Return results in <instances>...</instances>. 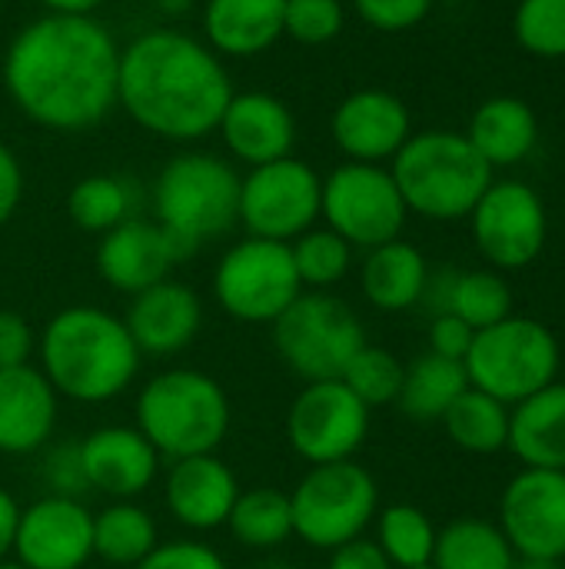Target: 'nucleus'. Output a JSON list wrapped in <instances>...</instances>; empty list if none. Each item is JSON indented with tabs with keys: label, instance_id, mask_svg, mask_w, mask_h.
<instances>
[{
	"label": "nucleus",
	"instance_id": "a878e982",
	"mask_svg": "<svg viewBox=\"0 0 565 569\" xmlns=\"http://www.w3.org/2000/svg\"><path fill=\"white\" fill-rule=\"evenodd\" d=\"M426 287H430V267L413 243L390 240L366 250V260L360 267V290L366 303H373L376 310L403 313L426 297Z\"/></svg>",
	"mask_w": 565,
	"mask_h": 569
},
{
	"label": "nucleus",
	"instance_id": "cd10ccee",
	"mask_svg": "<svg viewBox=\"0 0 565 569\" xmlns=\"http://www.w3.org/2000/svg\"><path fill=\"white\" fill-rule=\"evenodd\" d=\"M160 543L157 520L137 500H110L93 513V557L113 567H137Z\"/></svg>",
	"mask_w": 565,
	"mask_h": 569
},
{
	"label": "nucleus",
	"instance_id": "20e7f679",
	"mask_svg": "<svg viewBox=\"0 0 565 569\" xmlns=\"http://www.w3.org/2000/svg\"><path fill=\"white\" fill-rule=\"evenodd\" d=\"M230 397L216 377L193 367H170L137 393V430L163 460L216 453L230 433Z\"/></svg>",
	"mask_w": 565,
	"mask_h": 569
},
{
	"label": "nucleus",
	"instance_id": "dca6fc26",
	"mask_svg": "<svg viewBox=\"0 0 565 569\" xmlns=\"http://www.w3.org/2000/svg\"><path fill=\"white\" fill-rule=\"evenodd\" d=\"M10 557L27 569H83L93 560V513L53 493L20 507Z\"/></svg>",
	"mask_w": 565,
	"mask_h": 569
},
{
	"label": "nucleus",
	"instance_id": "1a4fd4ad",
	"mask_svg": "<svg viewBox=\"0 0 565 569\" xmlns=\"http://www.w3.org/2000/svg\"><path fill=\"white\" fill-rule=\"evenodd\" d=\"M463 367L470 387L516 407L536 390L556 383L559 343L546 323L533 317H506L486 330H476Z\"/></svg>",
	"mask_w": 565,
	"mask_h": 569
},
{
	"label": "nucleus",
	"instance_id": "864d4df0",
	"mask_svg": "<svg viewBox=\"0 0 565 569\" xmlns=\"http://www.w3.org/2000/svg\"><path fill=\"white\" fill-rule=\"evenodd\" d=\"M413 569H436L433 563H423V567H413Z\"/></svg>",
	"mask_w": 565,
	"mask_h": 569
},
{
	"label": "nucleus",
	"instance_id": "f257e3e1",
	"mask_svg": "<svg viewBox=\"0 0 565 569\" xmlns=\"http://www.w3.org/2000/svg\"><path fill=\"white\" fill-rule=\"evenodd\" d=\"M120 47L97 17L43 13L3 53V87L37 127L80 133L117 107Z\"/></svg>",
	"mask_w": 565,
	"mask_h": 569
},
{
	"label": "nucleus",
	"instance_id": "6e6552de",
	"mask_svg": "<svg viewBox=\"0 0 565 569\" xmlns=\"http://www.w3.org/2000/svg\"><path fill=\"white\" fill-rule=\"evenodd\" d=\"M293 537L310 550H336L366 533L380 513V487L356 460L320 463L290 490Z\"/></svg>",
	"mask_w": 565,
	"mask_h": 569
},
{
	"label": "nucleus",
	"instance_id": "39448f33",
	"mask_svg": "<svg viewBox=\"0 0 565 569\" xmlns=\"http://www.w3.org/2000/svg\"><path fill=\"white\" fill-rule=\"evenodd\" d=\"M390 163L406 210L426 220L470 217L493 183V167L476 153L466 133L453 130L413 133Z\"/></svg>",
	"mask_w": 565,
	"mask_h": 569
},
{
	"label": "nucleus",
	"instance_id": "0eeeda50",
	"mask_svg": "<svg viewBox=\"0 0 565 569\" xmlns=\"http://www.w3.org/2000/svg\"><path fill=\"white\" fill-rule=\"evenodd\" d=\"M270 327L276 357L303 383L340 380L366 347L363 320L330 290H303Z\"/></svg>",
	"mask_w": 565,
	"mask_h": 569
},
{
	"label": "nucleus",
	"instance_id": "f03ea898",
	"mask_svg": "<svg viewBox=\"0 0 565 569\" xmlns=\"http://www.w3.org/2000/svg\"><path fill=\"white\" fill-rule=\"evenodd\" d=\"M230 97L220 53L183 30H147L120 50L117 107L153 137L176 143L210 137Z\"/></svg>",
	"mask_w": 565,
	"mask_h": 569
},
{
	"label": "nucleus",
	"instance_id": "2eb2a0df",
	"mask_svg": "<svg viewBox=\"0 0 565 569\" xmlns=\"http://www.w3.org/2000/svg\"><path fill=\"white\" fill-rule=\"evenodd\" d=\"M500 530L523 560H565V470L526 467L500 503Z\"/></svg>",
	"mask_w": 565,
	"mask_h": 569
},
{
	"label": "nucleus",
	"instance_id": "c9c22d12",
	"mask_svg": "<svg viewBox=\"0 0 565 569\" xmlns=\"http://www.w3.org/2000/svg\"><path fill=\"white\" fill-rule=\"evenodd\" d=\"M290 253L303 290H330L343 283L353 267V247L330 227H310L290 243Z\"/></svg>",
	"mask_w": 565,
	"mask_h": 569
},
{
	"label": "nucleus",
	"instance_id": "473e14b6",
	"mask_svg": "<svg viewBox=\"0 0 565 569\" xmlns=\"http://www.w3.org/2000/svg\"><path fill=\"white\" fill-rule=\"evenodd\" d=\"M133 203L137 193L123 177L113 173H90L83 180H77L67 193V217L73 220V227L87 230V233H107L113 227H120L123 220L133 217Z\"/></svg>",
	"mask_w": 565,
	"mask_h": 569
},
{
	"label": "nucleus",
	"instance_id": "79ce46f5",
	"mask_svg": "<svg viewBox=\"0 0 565 569\" xmlns=\"http://www.w3.org/2000/svg\"><path fill=\"white\" fill-rule=\"evenodd\" d=\"M40 477H43L47 493H53V497H77V500H80V493H87V477H83V463H80V447H77V443H63V447L50 450V453L43 457Z\"/></svg>",
	"mask_w": 565,
	"mask_h": 569
},
{
	"label": "nucleus",
	"instance_id": "58836bf2",
	"mask_svg": "<svg viewBox=\"0 0 565 569\" xmlns=\"http://www.w3.org/2000/svg\"><path fill=\"white\" fill-rule=\"evenodd\" d=\"M343 23H346L343 0H286L283 37L306 47H320L340 37Z\"/></svg>",
	"mask_w": 565,
	"mask_h": 569
},
{
	"label": "nucleus",
	"instance_id": "4be33fe9",
	"mask_svg": "<svg viewBox=\"0 0 565 569\" xmlns=\"http://www.w3.org/2000/svg\"><path fill=\"white\" fill-rule=\"evenodd\" d=\"M216 130L226 150L246 167L283 160L293 153V143H296L293 110L266 90L233 93Z\"/></svg>",
	"mask_w": 565,
	"mask_h": 569
},
{
	"label": "nucleus",
	"instance_id": "423d86ee",
	"mask_svg": "<svg viewBox=\"0 0 565 569\" xmlns=\"http://www.w3.org/2000/svg\"><path fill=\"white\" fill-rule=\"evenodd\" d=\"M240 180L216 153H176L153 183V220L190 257L240 223Z\"/></svg>",
	"mask_w": 565,
	"mask_h": 569
},
{
	"label": "nucleus",
	"instance_id": "7c9ffc66",
	"mask_svg": "<svg viewBox=\"0 0 565 569\" xmlns=\"http://www.w3.org/2000/svg\"><path fill=\"white\" fill-rule=\"evenodd\" d=\"M230 537L246 550H276L293 537V510L290 493L276 487H250L240 490L230 520Z\"/></svg>",
	"mask_w": 565,
	"mask_h": 569
},
{
	"label": "nucleus",
	"instance_id": "393cba45",
	"mask_svg": "<svg viewBox=\"0 0 565 569\" xmlns=\"http://www.w3.org/2000/svg\"><path fill=\"white\" fill-rule=\"evenodd\" d=\"M526 467L565 470V383H549L509 410V443Z\"/></svg>",
	"mask_w": 565,
	"mask_h": 569
},
{
	"label": "nucleus",
	"instance_id": "4468645a",
	"mask_svg": "<svg viewBox=\"0 0 565 569\" xmlns=\"http://www.w3.org/2000/svg\"><path fill=\"white\" fill-rule=\"evenodd\" d=\"M470 220L480 253L500 270L529 267L549 237L546 203L523 180H493Z\"/></svg>",
	"mask_w": 565,
	"mask_h": 569
},
{
	"label": "nucleus",
	"instance_id": "f3484780",
	"mask_svg": "<svg viewBox=\"0 0 565 569\" xmlns=\"http://www.w3.org/2000/svg\"><path fill=\"white\" fill-rule=\"evenodd\" d=\"M77 447H80L87 490L103 493L107 500H137L160 477L163 457L137 427L127 423L97 427Z\"/></svg>",
	"mask_w": 565,
	"mask_h": 569
},
{
	"label": "nucleus",
	"instance_id": "6ab92c4d",
	"mask_svg": "<svg viewBox=\"0 0 565 569\" xmlns=\"http://www.w3.org/2000/svg\"><path fill=\"white\" fill-rule=\"evenodd\" d=\"M127 333L133 337L140 357L167 360L183 353L203 330V300L193 287L180 280H160L130 297L123 313Z\"/></svg>",
	"mask_w": 565,
	"mask_h": 569
},
{
	"label": "nucleus",
	"instance_id": "8fccbe9b",
	"mask_svg": "<svg viewBox=\"0 0 565 569\" xmlns=\"http://www.w3.org/2000/svg\"><path fill=\"white\" fill-rule=\"evenodd\" d=\"M513 569H559V563L556 560H523V557H516Z\"/></svg>",
	"mask_w": 565,
	"mask_h": 569
},
{
	"label": "nucleus",
	"instance_id": "7ed1b4c3",
	"mask_svg": "<svg viewBox=\"0 0 565 569\" xmlns=\"http://www.w3.org/2000/svg\"><path fill=\"white\" fill-rule=\"evenodd\" d=\"M37 360L57 397L77 403L123 397L143 363L123 317L90 303L63 307L43 323L37 333Z\"/></svg>",
	"mask_w": 565,
	"mask_h": 569
},
{
	"label": "nucleus",
	"instance_id": "5701e85b",
	"mask_svg": "<svg viewBox=\"0 0 565 569\" xmlns=\"http://www.w3.org/2000/svg\"><path fill=\"white\" fill-rule=\"evenodd\" d=\"M60 420V397L40 367L0 370V453L30 457L43 450Z\"/></svg>",
	"mask_w": 565,
	"mask_h": 569
},
{
	"label": "nucleus",
	"instance_id": "4c0bfd02",
	"mask_svg": "<svg viewBox=\"0 0 565 569\" xmlns=\"http://www.w3.org/2000/svg\"><path fill=\"white\" fill-rule=\"evenodd\" d=\"M513 33L533 57H565V0H519L513 13Z\"/></svg>",
	"mask_w": 565,
	"mask_h": 569
},
{
	"label": "nucleus",
	"instance_id": "aec40b11",
	"mask_svg": "<svg viewBox=\"0 0 565 569\" xmlns=\"http://www.w3.org/2000/svg\"><path fill=\"white\" fill-rule=\"evenodd\" d=\"M183 260V250L173 237L143 217H130L120 227L107 230L97 243V273L117 293H140L170 277V270Z\"/></svg>",
	"mask_w": 565,
	"mask_h": 569
},
{
	"label": "nucleus",
	"instance_id": "ea45409f",
	"mask_svg": "<svg viewBox=\"0 0 565 569\" xmlns=\"http://www.w3.org/2000/svg\"><path fill=\"white\" fill-rule=\"evenodd\" d=\"M353 10L380 33H403L430 17L433 0H353Z\"/></svg>",
	"mask_w": 565,
	"mask_h": 569
},
{
	"label": "nucleus",
	"instance_id": "bb28decb",
	"mask_svg": "<svg viewBox=\"0 0 565 569\" xmlns=\"http://www.w3.org/2000/svg\"><path fill=\"white\" fill-rule=\"evenodd\" d=\"M466 140L496 170L526 160L539 140V120L519 97H490L476 107Z\"/></svg>",
	"mask_w": 565,
	"mask_h": 569
},
{
	"label": "nucleus",
	"instance_id": "c03bdc74",
	"mask_svg": "<svg viewBox=\"0 0 565 569\" xmlns=\"http://www.w3.org/2000/svg\"><path fill=\"white\" fill-rule=\"evenodd\" d=\"M476 330L470 323H463L453 313H436L433 327H430V353L446 357V360H466L470 347H473Z\"/></svg>",
	"mask_w": 565,
	"mask_h": 569
},
{
	"label": "nucleus",
	"instance_id": "49530a36",
	"mask_svg": "<svg viewBox=\"0 0 565 569\" xmlns=\"http://www.w3.org/2000/svg\"><path fill=\"white\" fill-rule=\"evenodd\" d=\"M23 197V167L17 153L0 140V227L17 213Z\"/></svg>",
	"mask_w": 565,
	"mask_h": 569
},
{
	"label": "nucleus",
	"instance_id": "a19ab883",
	"mask_svg": "<svg viewBox=\"0 0 565 569\" xmlns=\"http://www.w3.org/2000/svg\"><path fill=\"white\" fill-rule=\"evenodd\" d=\"M133 569H230L226 560L200 540H167L157 543L150 557H143Z\"/></svg>",
	"mask_w": 565,
	"mask_h": 569
},
{
	"label": "nucleus",
	"instance_id": "c85d7f7f",
	"mask_svg": "<svg viewBox=\"0 0 565 569\" xmlns=\"http://www.w3.org/2000/svg\"><path fill=\"white\" fill-rule=\"evenodd\" d=\"M466 387H470V377L460 360H446L426 350L403 370V387H400L396 403L410 420L436 423Z\"/></svg>",
	"mask_w": 565,
	"mask_h": 569
},
{
	"label": "nucleus",
	"instance_id": "603ef678",
	"mask_svg": "<svg viewBox=\"0 0 565 569\" xmlns=\"http://www.w3.org/2000/svg\"><path fill=\"white\" fill-rule=\"evenodd\" d=\"M0 569H27L20 560H13V557H7V560H0Z\"/></svg>",
	"mask_w": 565,
	"mask_h": 569
},
{
	"label": "nucleus",
	"instance_id": "9b49d317",
	"mask_svg": "<svg viewBox=\"0 0 565 569\" xmlns=\"http://www.w3.org/2000/svg\"><path fill=\"white\" fill-rule=\"evenodd\" d=\"M320 217L353 250H373L380 243L400 240L410 210L383 163L346 160L323 180Z\"/></svg>",
	"mask_w": 565,
	"mask_h": 569
},
{
	"label": "nucleus",
	"instance_id": "2f4dec72",
	"mask_svg": "<svg viewBox=\"0 0 565 569\" xmlns=\"http://www.w3.org/2000/svg\"><path fill=\"white\" fill-rule=\"evenodd\" d=\"M440 423L466 453H500L509 443V407L476 387H466Z\"/></svg>",
	"mask_w": 565,
	"mask_h": 569
},
{
	"label": "nucleus",
	"instance_id": "de8ad7c7",
	"mask_svg": "<svg viewBox=\"0 0 565 569\" xmlns=\"http://www.w3.org/2000/svg\"><path fill=\"white\" fill-rule=\"evenodd\" d=\"M17 517H20V503L0 487V560L10 557L13 550V530H17Z\"/></svg>",
	"mask_w": 565,
	"mask_h": 569
},
{
	"label": "nucleus",
	"instance_id": "ddd939ff",
	"mask_svg": "<svg viewBox=\"0 0 565 569\" xmlns=\"http://www.w3.org/2000/svg\"><path fill=\"white\" fill-rule=\"evenodd\" d=\"M366 437L370 407L343 380L306 383L286 410V443L310 467L353 460Z\"/></svg>",
	"mask_w": 565,
	"mask_h": 569
},
{
	"label": "nucleus",
	"instance_id": "e433bc0d",
	"mask_svg": "<svg viewBox=\"0 0 565 569\" xmlns=\"http://www.w3.org/2000/svg\"><path fill=\"white\" fill-rule=\"evenodd\" d=\"M403 363L396 360V353H390L386 347H373L366 343L353 360L350 367L343 370V383L373 410V407H386V403H396L400 397V387H403Z\"/></svg>",
	"mask_w": 565,
	"mask_h": 569
},
{
	"label": "nucleus",
	"instance_id": "b1692460",
	"mask_svg": "<svg viewBox=\"0 0 565 569\" xmlns=\"http://www.w3.org/2000/svg\"><path fill=\"white\" fill-rule=\"evenodd\" d=\"M286 0H206V47L223 57H260L283 37Z\"/></svg>",
	"mask_w": 565,
	"mask_h": 569
},
{
	"label": "nucleus",
	"instance_id": "a211bd4d",
	"mask_svg": "<svg viewBox=\"0 0 565 569\" xmlns=\"http://www.w3.org/2000/svg\"><path fill=\"white\" fill-rule=\"evenodd\" d=\"M333 143L356 163H383L400 153L413 137V120L406 103L380 87L356 90L343 97L330 120Z\"/></svg>",
	"mask_w": 565,
	"mask_h": 569
},
{
	"label": "nucleus",
	"instance_id": "72a5a7b5",
	"mask_svg": "<svg viewBox=\"0 0 565 569\" xmlns=\"http://www.w3.org/2000/svg\"><path fill=\"white\" fill-rule=\"evenodd\" d=\"M440 307H443L440 313H453L473 330H486L513 317V290L493 270H470V273H456L446 280Z\"/></svg>",
	"mask_w": 565,
	"mask_h": 569
},
{
	"label": "nucleus",
	"instance_id": "3c124183",
	"mask_svg": "<svg viewBox=\"0 0 565 569\" xmlns=\"http://www.w3.org/2000/svg\"><path fill=\"white\" fill-rule=\"evenodd\" d=\"M160 3V10H167V13H183L186 7H190V0H157Z\"/></svg>",
	"mask_w": 565,
	"mask_h": 569
},
{
	"label": "nucleus",
	"instance_id": "c756f323",
	"mask_svg": "<svg viewBox=\"0 0 565 569\" xmlns=\"http://www.w3.org/2000/svg\"><path fill=\"white\" fill-rule=\"evenodd\" d=\"M430 563L436 569H513L516 553L496 523L480 517H460L436 530Z\"/></svg>",
	"mask_w": 565,
	"mask_h": 569
},
{
	"label": "nucleus",
	"instance_id": "412c9836",
	"mask_svg": "<svg viewBox=\"0 0 565 569\" xmlns=\"http://www.w3.org/2000/svg\"><path fill=\"white\" fill-rule=\"evenodd\" d=\"M240 490L243 487L236 473L216 453L173 460L163 477L167 513L190 533H210L226 527Z\"/></svg>",
	"mask_w": 565,
	"mask_h": 569
},
{
	"label": "nucleus",
	"instance_id": "5fc2aeb1",
	"mask_svg": "<svg viewBox=\"0 0 565 569\" xmlns=\"http://www.w3.org/2000/svg\"><path fill=\"white\" fill-rule=\"evenodd\" d=\"M453 3H463V0H453Z\"/></svg>",
	"mask_w": 565,
	"mask_h": 569
},
{
	"label": "nucleus",
	"instance_id": "f704fd0d",
	"mask_svg": "<svg viewBox=\"0 0 565 569\" xmlns=\"http://www.w3.org/2000/svg\"><path fill=\"white\" fill-rule=\"evenodd\" d=\"M376 547L386 553L393 569L423 567L433 560L436 527L413 503H393L376 513Z\"/></svg>",
	"mask_w": 565,
	"mask_h": 569
},
{
	"label": "nucleus",
	"instance_id": "37998d69",
	"mask_svg": "<svg viewBox=\"0 0 565 569\" xmlns=\"http://www.w3.org/2000/svg\"><path fill=\"white\" fill-rule=\"evenodd\" d=\"M37 357V330L17 310H0V370L27 367Z\"/></svg>",
	"mask_w": 565,
	"mask_h": 569
},
{
	"label": "nucleus",
	"instance_id": "9d476101",
	"mask_svg": "<svg viewBox=\"0 0 565 569\" xmlns=\"http://www.w3.org/2000/svg\"><path fill=\"white\" fill-rule=\"evenodd\" d=\"M300 293L303 283L296 277L290 243L243 237L213 270V297L220 310L240 323L270 327Z\"/></svg>",
	"mask_w": 565,
	"mask_h": 569
},
{
	"label": "nucleus",
	"instance_id": "09e8293b",
	"mask_svg": "<svg viewBox=\"0 0 565 569\" xmlns=\"http://www.w3.org/2000/svg\"><path fill=\"white\" fill-rule=\"evenodd\" d=\"M47 13H73V17H93L107 0H40Z\"/></svg>",
	"mask_w": 565,
	"mask_h": 569
},
{
	"label": "nucleus",
	"instance_id": "a18cd8bd",
	"mask_svg": "<svg viewBox=\"0 0 565 569\" xmlns=\"http://www.w3.org/2000/svg\"><path fill=\"white\" fill-rule=\"evenodd\" d=\"M326 569H393V563L386 560V553L376 547V540L356 537L336 550H330V563Z\"/></svg>",
	"mask_w": 565,
	"mask_h": 569
},
{
	"label": "nucleus",
	"instance_id": "f8f14e48",
	"mask_svg": "<svg viewBox=\"0 0 565 569\" xmlns=\"http://www.w3.org/2000/svg\"><path fill=\"white\" fill-rule=\"evenodd\" d=\"M323 203V177L293 153L263 167H250L240 180V223L250 237L293 243L316 227Z\"/></svg>",
	"mask_w": 565,
	"mask_h": 569
}]
</instances>
